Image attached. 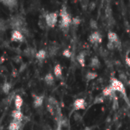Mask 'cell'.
<instances>
[{"instance_id": "cell-1", "label": "cell", "mask_w": 130, "mask_h": 130, "mask_svg": "<svg viewBox=\"0 0 130 130\" xmlns=\"http://www.w3.org/2000/svg\"><path fill=\"white\" fill-rule=\"evenodd\" d=\"M8 24L12 28V30H20L24 34V31L26 30L25 22H24V19L21 15L18 14L11 17V18L8 21Z\"/></svg>"}, {"instance_id": "cell-2", "label": "cell", "mask_w": 130, "mask_h": 130, "mask_svg": "<svg viewBox=\"0 0 130 130\" xmlns=\"http://www.w3.org/2000/svg\"><path fill=\"white\" fill-rule=\"evenodd\" d=\"M60 21H59V26L62 30H66L69 27L70 24L72 23V19L71 15L67 11L66 8L64 6L60 10L59 12Z\"/></svg>"}, {"instance_id": "cell-3", "label": "cell", "mask_w": 130, "mask_h": 130, "mask_svg": "<svg viewBox=\"0 0 130 130\" xmlns=\"http://www.w3.org/2000/svg\"><path fill=\"white\" fill-rule=\"evenodd\" d=\"M110 85L113 88V89L116 92L120 93L123 96L124 98L127 99V94H126V90L125 85L120 79H117L114 77L111 78Z\"/></svg>"}, {"instance_id": "cell-4", "label": "cell", "mask_w": 130, "mask_h": 130, "mask_svg": "<svg viewBox=\"0 0 130 130\" xmlns=\"http://www.w3.org/2000/svg\"><path fill=\"white\" fill-rule=\"evenodd\" d=\"M59 14L57 12H50L45 16V23L50 27H54L58 22Z\"/></svg>"}, {"instance_id": "cell-5", "label": "cell", "mask_w": 130, "mask_h": 130, "mask_svg": "<svg viewBox=\"0 0 130 130\" xmlns=\"http://www.w3.org/2000/svg\"><path fill=\"white\" fill-rule=\"evenodd\" d=\"M87 106V103L84 98H77L74 101L72 105V112L85 110Z\"/></svg>"}, {"instance_id": "cell-6", "label": "cell", "mask_w": 130, "mask_h": 130, "mask_svg": "<svg viewBox=\"0 0 130 130\" xmlns=\"http://www.w3.org/2000/svg\"><path fill=\"white\" fill-rule=\"evenodd\" d=\"M24 40V34L18 30H12L11 34V41L12 42H23Z\"/></svg>"}, {"instance_id": "cell-7", "label": "cell", "mask_w": 130, "mask_h": 130, "mask_svg": "<svg viewBox=\"0 0 130 130\" xmlns=\"http://www.w3.org/2000/svg\"><path fill=\"white\" fill-rule=\"evenodd\" d=\"M107 38H108V42L113 43L116 48H120L121 46V43L119 40L117 34L115 32L110 31L107 34Z\"/></svg>"}, {"instance_id": "cell-8", "label": "cell", "mask_w": 130, "mask_h": 130, "mask_svg": "<svg viewBox=\"0 0 130 130\" xmlns=\"http://www.w3.org/2000/svg\"><path fill=\"white\" fill-rule=\"evenodd\" d=\"M88 40L93 44L101 43L102 42V36L98 31H94L89 36Z\"/></svg>"}, {"instance_id": "cell-9", "label": "cell", "mask_w": 130, "mask_h": 130, "mask_svg": "<svg viewBox=\"0 0 130 130\" xmlns=\"http://www.w3.org/2000/svg\"><path fill=\"white\" fill-rule=\"evenodd\" d=\"M44 101L43 95H34V101H33V106L34 108H40Z\"/></svg>"}, {"instance_id": "cell-10", "label": "cell", "mask_w": 130, "mask_h": 130, "mask_svg": "<svg viewBox=\"0 0 130 130\" xmlns=\"http://www.w3.org/2000/svg\"><path fill=\"white\" fill-rule=\"evenodd\" d=\"M115 94H116V91L113 89V88H112L110 85H108V86L105 87V88H104L103 91H102V94H103L105 98H107V97L113 98V97L116 96Z\"/></svg>"}, {"instance_id": "cell-11", "label": "cell", "mask_w": 130, "mask_h": 130, "mask_svg": "<svg viewBox=\"0 0 130 130\" xmlns=\"http://www.w3.org/2000/svg\"><path fill=\"white\" fill-rule=\"evenodd\" d=\"M11 117H12L13 120L22 122L23 118H24V114L21 112V110H18L15 109L11 112Z\"/></svg>"}, {"instance_id": "cell-12", "label": "cell", "mask_w": 130, "mask_h": 130, "mask_svg": "<svg viewBox=\"0 0 130 130\" xmlns=\"http://www.w3.org/2000/svg\"><path fill=\"white\" fill-rule=\"evenodd\" d=\"M1 2L10 9H14L18 6V0H0Z\"/></svg>"}, {"instance_id": "cell-13", "label": "cell", "mask_w": 130, "mask_h": 130, "mask_svg": "<svg viewBox=\"0 0 130 130\" xmlns=\"http://www.w3.org/2000/svg\"><path fill=\"white\" fill-rule=\"evenodd\" d=\"M14 107L16 110H21V107L23 106V103H24V101H23V98H21V96L20 94H17L14 98Z\"/></svg>"}, {"instance_id": "cell-14", "label": "cell", "mask_w": 130, "mask_h": 130, "mask_svg": "<svg viewBox=\"0 0 130 130\" xmlns=\"http://www.w3.org/2000/svg\"><path fill=\"white\" fill-rule=\"evenodd\" d=\"M53 73L56 78H62V68L60 64H56L53 68Z\"/></svg>"}, {"instance_id": "cell-15", "label": "cell", "mask_w": 130, "mask_h": 130, "mask_svg": "<svg viewBox=\"0 0 130 130\" xmlns=\"http://www.w3.org/2000/svg\"><path fill=\"white\" fill-rule=\"evenodd\" d=\"M101 66V63L99 60V59L97 57V56H94L91 59V62L89 64V66L91 68V69H99Z\"/></svg>"}, {"instance_id": "cell-16", "label": "cell", "mask_w": 130, "mask_h": 130, "mask_svg": "<svg viewBox=\"0 0 130 130\" xmlns=\"http://www.w3.org/2000/svg\"><path fill=\"white\" fill-rule=\"evenodd\" d=\"M54 81H55L54 75L51 72L46 74V75L44 76V82L49 86L53 85L54 84Z\"/></svg>"}, {"instance_id": "cell-17", "label": "cell", "mask_w": 130, "mask_h": 130, "mask_svg": "<svg viewBox=\"0 0 130 130\" xmlns=\"http://www.w3.org/2000/svg\"><path fill=\"white\" fill-rule=\"evenodd\" d=\"M46 55H47V53H46V52L45 50H38L37 52L36 56H35V58L39 62H43L46 59Z\"/></svg>"}, {"instance_id": "cell-18", "label": "cell", "mask_w": 130, "mask_h": 130, "mask_svg": "<svg viewBox=\"0 0 130 130\" xmlns=\"http://www.w3.org/2000/svg\"><path fill=\"white\" fill-rule=\"evenodd\" d=\"M21 127V122L13 120L8 125V130H20Z\"/></svg>"}, {"instance_id": "cell-19", "label": "cell", "mask_w": 130, "mask_h": 130, "mask_svg": "<svg viewBox=\"0 0 130 130\" xmlns=\"http://www.w3.org/2000/svg\"><path fill=\"white\" fill-rule=\"evenodd\" d=\"M85 56H86V53L85 51H82L81 53H78V55L76 57V59L78 61V62L82 66L84 67L85 66Z\"/></svg>"}, {"instance_id": "cell-20", "label": "cell", "mask_w": 130, "mask_h": 130, "mask_svg": "<svg viewBox=\"0 0 130 130\" xmlns=\"http://www.w3.org/2000/svg\"><path fill=\"white\" fill-rule=\"evenodd\" d=\"M98 74L97 72L90 71V72H88L86 73V75H85V79H86V81L88 82H90V81L94 80L95 78H98Z\"/></svg>"}, {"instance_id": "cell-21", "label": "cell", "mask_w": 130, "mask_h": 130, "mask_svg": "<svg viewBox=\"0 0 130 130\" xmlns=\"http://www.w3.org/2000/svg\"><path fill=\"white\" fill-rule=\"evenodd\" d=\"M11 89V84L8 82H5L2 86V91L4 94H8Z\"/></svg>"}, {"instance_id": "cell-22", "label": "cell", "mask_w": 130, "mask_h": 130, "mask_svg": "<svg viewBox=\"0 0 130 130\" xmlns=\"http://www.w3.org/2000/svg\"><path fill=\"white\" fill-rule=\"evenodd\" d=\"M48 104L50 105H51L52 107H53L56 110V108L59 107V104H58L56 99L53 97H50L48 98Z\"/></svg>"}, {"instance_id": "cell-23", "label": "cell", "mask_w": 130, "mask_h": 130, "mask_svg": "<svg viewBox=\"0 0 130 130\" xmlns=\"http://www.w3.org/2000/svg\"><path fill=\"white\" fill-rule=\"evenodd\" d=\"M104 98H105V97L102 94L101 95L97 96L94 98V100L93 104H103L104 102Z\"/></svg>"}, {"instance_id": "cell-24", "label": "cell", "mask_w": 130, "mask_h": 130, "mask_svg": "<svg viewBox=\"0 0 130 130\" xmlns=\"http://www.w3.org/2000/svg\"><path fill=\"white\" fill-rule=\"evenodd\" d=\"M73 117H74V120H75L76 122H81V121L82 120V115H81L79 113H78V112H75Z\"/></svg>"}, {"instance_id": "cell-25", "label": "cell", "mask_w": 130, "mask_h": 130, "mask_svg": "<svg viewBox=\"0 0 130 130\" xmlns=\"http://www.w3.org/2000/svg\"><path fill=\"white\" fill-rule=\"evenodd\" d=\"M62 55H63L65 57H66V58L69 59V58L72 56V52H71L69 49H66V50H63V52H62Z\"/></svg>"}, {"instance_id": "cell-26", "label": "cell", "mask_w": 130, "mask_h": 130, "mask_svg": "<svg viewBox=\"0 0 130 130\" xmlns=\"http://www.w3.org/2000/svg\"><path fill=\"white\" fill-rule=\"evenodd\" d=\"M46 108H47V110L52 114V115H54V112H55V110H56V109L53 107H52L51 105H50L49 104H47V105H46Z\"/></svg>"}, {"instance_id": "cell-27", "label": "cell", "mask_w": 130, "mask_h": 130, "mask_svg": "<svg viewBox=\"0 0 130 130\" xmlns=\"http://www.w3.org/2000/svg\"><path fill=\"white\" fill-rule=\"evenodd\" d=\"M126 63L129 67H130V57H129V56L126 57Z\"/></svg>"}, {"instance_id": "cell-28", "label": "cell", "mask_w": 130, "mask_h": 130, "mask_svg": "<svg viewBox=\"0 0 130 130\" xmlns=\"http://www.w3.org/2000/svg\"><path fill=\"white\" fill-rule=\"evenodd\" d=\"M84 130H92V128L90 127V126H86V127L84 129Z\"/></svg>"}, {"instance_id": "cell-29", "label": "cell", "mask_w": 130, "mask_h": 130, "mask_svg": "<svg viewBox=\"0 0 130 130\" xmlns=\"http://www.w3.org/2000/svg\"><path fill=\"white\" fill-rule=\"evenodd\" d=\"M60 125H61V124H59V127H58L57 130H60Z\"/></svg>"}, {"instance_id": "cell-30", "label": "cell", "mask_w": 130, "mask_h": 130, "mask_svg": "<svg viewBox=\"0 0 130 130\" xmlns=\"http://www.w3.org/2000/svg\"><path fill=\"white\" fill-rule=\"evenodd\" d=\"M128 85H129V87H130V80H129V82H128Z\"/></svg>"}, {"instance_id": "cell-31", "label": "cell", "mask_w": 130, "mask_h": 130, "mask_svg": "<svg viewBox=\"0 0 130 130\" xmlns=\"http://www.w3.org/2000/svg\"><path fill=\"white\" fill-rule=\"evenodd\" d=\"M49 130H51V129H49Z\"/></svg>"}, {"instance_id": "cell-32", "label": "cell", "mask_w": 130, "mask_h": 130, "mask_svg": "<svg viewBox=\"0 0 130 130\" xmlns=\"http://www.w3.org/2000/svg\"><path fill=\"white\" fill-rule=\"evenodd\" d=\"M129 2H130V0H129Z\"/></svg>"}]
</instances>
